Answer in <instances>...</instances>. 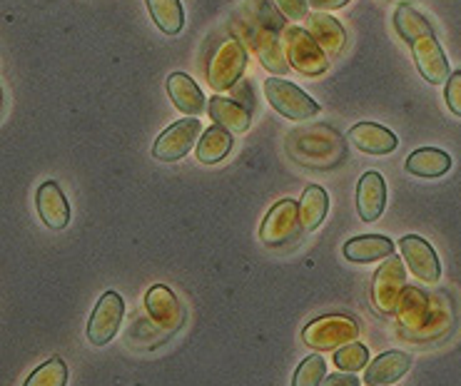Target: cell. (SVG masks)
<instances>
[{
  "mask_svg": "<svg viewBox=\"0 0 461 386\" xmlns=\"http://www.w3.org/2000/svg\"><path fill=\"white\" fill-rule=\"evenodd\" d=\"M397 319L402 329L411 334L414 339H431L447 332L451 317L449 310L439 304V301L429 297L427 292L417 290V287H407L399 301Z\"/></svg>",
  "mask_w": 461,
  "mask_h": 386,
  "instance_id": "cell-1",
  "label": "cell"
},
{
  "mask_svg": "<svg viewBox=\"0 0 461 386\" xmlns=\"http://www.w3.org/2000/svg\"><path fill=\"white\" fill-rule=\"evenodd\" d=\"M357 337H359V324L344 314H324L312 319L302 329V342L314 352H337L344 344L357 342Z\"/></svg>",
  "mask_w": 461,
  "mask_h": 386,
  "instance_id": "cell-2",
  "label": "cell"
},
{
  "mask_svg": "<svg viewBox=\"0 0 461 386\" xmlns=\"http://www.w3.org/2000/svg\"><path fill=\"white\" fill-rule=\"evenodd\" d=\"M302 217H300V202L297 200H279L277 204H272L262 227H259V239L262 245L269 249L287 247L292 242H297L302 235Z\"/></svg>",
  "mask_w": 461,
  "mask_h": 386,
  "instance_id": "cell-3",
  "label": "cell"
},
{
  "mask_svg": "<svg viewBox=\"0 0 461 386\" xmlns=\"http://www.w3.org/2000/svg\"><path fill=\"white\" fill-rule=\"evenodd\" d=\"M285 53L290 65L300 76L317 77L327 73L330 67V55L324 53L322 45L314 40V35L304 28H287L285 31Z\"/></svg>",
  "mask_w": 461,
  "mask_h": 386,
  "instance_id": "cell-4",
  "label": "cell"
},
{
  "mask_svg": "<svg viewBox=\"0 0 461 386\" xmlns=\"http://www.w3.org/2000/svg\"><path fill=\"white\" fill-rule=\"evenodd\" d=\"M262 90H265V97H267L272 110L279 112L282 118L294 120V122L297 120L314 118L322 110V105L314 103L304 90H300L290 80H282V77H269V80H265Z\"/></svg>",
  "mask_w": 461,
  "mask_h": 386,
  "instance_id": "cell-5",
  "label": "cell"
},
{
  "mask_svg": "<svg viewBox=\"0 0 461 386\" xmlns=\"http://www.w3.org/2000/svg\"><path fill=\"white\" fill-rule=\"evenodd\" d=\"M247 67V50L242 48L240 40L230 38L220 45L212 55V60L207 63V83L215 93L222 90H232L235 83H240V77Z\"/></svg>",
  "mask_w": 461,
  "mask_h": 386,
  "instance_id": "cell-6",
  "label": "cell"
},
{
  "mask_svg": "<svg viewBox=\"0 0 461 386\" xmlns=\"http://www.w3.org/2000/svg\"><path fill=\"white\" fill-rule=\"evenodd\" d=\"M407 290V269L404 262L397 257H386L382 267L376 269L375 284H372V301L375 307L386 317L397 314L402 294Z\"/></svg>",
  "mask_w": 461,
  "mask_h": 386,
  "instance_id": "cell-7",
  "label": "cell"
},
{
  "mask_svg": "<svg viewBox=\"0 0 461 386\" xmlns=\"http://www.w3.org/2000/svg\"><path fill=\"white\" fill-rule=\"evenodd\" d=\"M203 122L200 118H185L172 122L162 135H158L152 145V157L158 162H177L183 160L187 152L193 150L194 142H200Z\"/></svg>",
  "mask_w": 461,
  "mask_h": 386,
  "instance_id": "cell-8",
  "label": "cell"
},
{
  "mask_svg": "<svg viewBox=\"0 0 461 386\" xmlns=\"http://www.w3.org/2000/svg\"><path fill=\"white\" fill-rule=\"evenodd\" d=\"M125 317V301L118 292H105L97 307L90 314L87 322V342L93 346H105L115 339V334L120 329V322Z\"/></svg>",
  "mask_w": 461,
  "mask_h": 386,
  "instance_id": "cell-9",
  "label": "cell"
},
{
  "mask_svg": "<svg viewBox=\"0 0 461 386\" xmlns=\"http://www.w3.org/2000/svg\"><path fill=\"white\" fill-rule=\"evenodd\" d=\"M399 249H402V257L407 262L409 272L419 279V282H427L434 284L441 277V262L437 257V252L431 247L424 237L419 235H407L399 239Z\"/></svg>",
  "mask_w": 461,
  "mask_h": 386,
  "instance_id": "cell-10",
  "label": "cell"
},
{
  "mask_svg": "<svg viewBox=\"0 0 461 386\" xmlns=\"http://www.w3.org/2000/svg\"><path fill=\"white\" fill-rule=\"evenodd\" d=\"M145 310H148L150 319L160 327L162 332L175 334L183 329V304L175 297V292H172L170 287H165V284H155V287H150L148 294H145Z\"/></svg>",
  "mask_w": 461,
  "mask_h": 386,
  "instance_id": "cell-11",
  "label": "cell"
},
{
  "mask_svg": "<svg viewBox=\"0 0 461 386\" xmlns=\"http://www.w3.org/2000/svg\"><path fill=\"white\" fill-rule=\"evenodd\" d=\"M411 55H414L417 70L429 85H441V83L449 80V63H447V55L441 50V45L434 32L424 35V38H417L411 43Z\"/></svg>",
  "mask_w": 461,
  "mask_h": 386,
  "instance_id": "cell-12",
  "label": "cell"
},
{
  "mask_svg": "<svg viewBox=\"0 0 461 386\" xmlns=\"http://www.w3.org/2000/svg\"><path fill=\"white\" fill-rule=\"evenodd\" d=\"M35 207H38V215L45 222V227H50L55 232H60L70 222V204L65 200L60 184L55 180H45L38 193H35Z\"/></svg>",
  "mask_w": 461,
  "mask_h": 386,
  "instance_id": "cell-13",
  "label": "cell"
},
{
  "mask_svg": "<svg viewBox=\"0 0 461 386\" xmlns=\"http://www.w3.org/2000/svg\"><path fill=\"white\" fill-rule=\"evenodd\" d=\"M386 204V184L379 172L369 170L357 184V212L362 222H376Z\"/></svg>",
  "mask_w": 461,
  "mask_h": 386,
  "instance_id": "cell-14",
  "label": "cell"
},
{
  "mask_svg": "<svg viewBox=\"0 0 461 386\" xmlns=\"http://www.w3.org/2000/svg\"><path fill=\"white\" fill-rule=\"evenodd\" d=\"M411 366V356L407 352H384L379 355L375 362H369L365 369V384L366 386H389L394 384L397 379L407 374Z\"/></svg>",
  "mask_w": 461,
  "mask_h": 386,
  "instance_id": "cell-15",
  "label": "cell"
},
{
  "mask_svg": "<svg viewBox=\"0 0 461 386\" xmlns=\"http://www.w3.org/2000/svg\"><path fill=\"white\" fill-rule=\"evenodd\" d=\"M349 139L366 155H392L399 145L397 135L376 122H357L349 130Z\"/></svg>",
  "mask_w": 461,
  "mask_h": 386,
  "instance_id": "cell-16",
  "label": "cell"
},
{
  "mask_svg": "<svg viewBox=\"0 0 461 386\" xmlns=\"http://www.w3.org/2000/svg\"><path fill=\"white\" fill-rule=\"evenodd\" d=\"M167 95H170L172 105L190 115V118H200V112L204 110V95L203 90L197 87L193 77L185 76V73H172L167 77Z\"/></svg>",
  "mask_w": 461,
  "mask_h": 386,
  "instance_id": "cell-17",
  "label": "cell"
},
{
  "mask_svg": "<svg viewBox=\"0 0 461 386\" xmlns=\"http://www.w3.org/2000/svg\"><path fill=\"white\" fill-rule=\"evenodd\" d=\"M342 255L357 265H369L376 259H386L394 255V242L384 235H359L344 242Z\"/></svg>",
  "mask_w": 461,
  "mask_h": 386,
  "instance_id": "cell-18",
  "label": "cell"
},
{
  "mask_svg": "<svg viewBox=\"0 0 461 386\" xmlns=\"http://www.w3.org/2000/svg\"><path fill=\"white\" fill-rule=\"evenodd\" d=\"M207 112L210 118L217 125H222L230 132H245L252 122V110L242 105L240 100H232V97H220L215 95L212 100H207Z\"/></svg>",
  "mask_w": 461,
  "mask_h": 386,
  "instance_id": "cell-19",
  "label": "cell"
},
{
  "mask_svg": "<svg viewBox=\"0 0 461 386\" xmlns=\"http://www.w3.org/2000/svg\"><path fill=\"white\" fill-rule=\"evenodd\" d=\"M277 32L275 28H265V25H258V32L252 38V45H255V53L259 55L262 65L277 73V76H285L290 70L292 65L287 60V53H285V45L279 43Z\"/></svg>",
  "mask_w": 461,
  "mask_h": 386,
  "instance_id": "cell-20",
  "label": "cell"
},
{
  "mask_svg": "<svg viewBox=\"0 0 461 386\" xmlns=\"http://www.w3.org/2000/svg\"><path fill=\"white\" fill-rule=\"evenodd\" d=\"M404 167L414 177L434 180V177H441V175H447L451 170V157L444 150H437V148H419V150L409 155Z\"/></svg>",
  "mask_w": 461,
  "mask_h": 386,
  "instance_id": "cell-21",
  "label": "cell"
},
{
  "mask_svg": "<svg viewBox=\"0 0 461 386\" xmlns=\"http://www.w3.org/2000/svg\"><path fill=\"white\" fill-rule=\"evenodd\" d=\"M307 31L314 35V40L322 45V50L327 55H337L342 53L344 45H347V31L342 28V22L334 21L332 15L327 13H314L310 15V28Z\"/></svg>",
  "mask_w": 461,
  "mask_h": 386,
  "instance_id": "cell-22",
  "label": "cell"
},
{
  "mask_svg": "<svg viewBox=\"0 0 461 386\" xmlns=\"http://www.w3.org/2000/svg\"><path fill=\"white\" fill-rule=\"evenodd\" d=\"M232 145H235L232 132L215 122L212 128L204 130L203 138L197 142V162L217 165V162H222L232 152Z\"/></svg>",
  "mask_w": 461,
  "mask_h": 386,
  "instance_id": "cell-23",
  "label": "cell"
},
{
  "mask_svg": "<svg viewBox=\"0 0 461 386\" xmlns=\"http://www.w3.org/2000/svg\"><path fill=\"white\" fill-rule=\"evenodd\" d=\"M330 212V197L324 193V187L320 184H310L300 200V217L304 232H314L317 227L322 225L324 217Z\"/></svg>",
  "mask_w": 461,
  "mask_h": 386,
  "instance_id": "cell-24",
  "label": "cell"
},
{
  "mask_svg": "<svg viewBox=\"0 0 461 386\" xmlns=\"http://www.w3.org/2000/svg\"><path fill=\"white\" fill-rule=\"evenodd\" d=\"M152 22L165 35H177L185 28V11L180 0H145Z\"/></svg>",
  "mask_w": 461,
  "mask_h": 386,
  "instance_id": "cell-25",
  "label": "cell"
},
{
  "mask_svg": "<svg viewBox=\"0 0 461 386\" xmlns=\"http://www.w3.org/2000/svg\"><path fill=\"white\" fill-rule=\"evenodd\" d=\"M394 25H397V32L409 45L414 43L417 38H424V35H431V32H434L431 31L429 21H427L414 5H409V3H402L397 8V13H394Z\"/></svg>",
  "mask_w": 461,
  "mask_h": 386,
  "instance_id": "cell-26",
  "label": "cell"
},
{
  "mask_svg": "<svg viewBox=\"0 0 461 386\" xmlns=\"http://www.w3.org/2000/svg\"><path fill=\"white\" fill-rule=\"evenodd\" d=\"M68 384V366L60 356L48 359L45 364H41L32 372L23 386H65Z\"/></svg>",
  "mask_w": 461,
  "mask_h": 386,
  "instance_id": "cell-27",
  "label": "cell"
},
{
  "mask_svg": "<svg viewBox=\"0 0 461 386\" xmlns=\"http://www.w3.org/2000/svg\"><path fill=\"white\" fill-rule=\"evenodd\" d=\"M334 364H337V369H342V372L357 374L359 369H366V364H369V349L359 342L344 344L342 349L334 352Z\"/></svg>",
  "mask_w": 461,
  "mask_h": 386,
  "instance_id": "cell-28",
  "label": "cell"
},
{
  "mask_svg": "<svg viewBox=\"0 0 461 386\" xmlns=\"http://www.w3.org/2000/svg\"><path fill=\"white\" fill-rule=\"evenodd\" d=\"M327 379V362L320 355L307 356L292 376V386H322Z\"/></svg>",
  "mask_w": 461,
  "mask_h": 386,
  "instance_id": "cell-29",
  "label": "cell"
},
{
  "mask_svg": "<svg viewBox=\"0 0 461 386\" xmlns=\"http://www.w3.org/2000/svg\"><path fill=\"white\" fill-rule=\"evenodd\" d=\"M444 100H447V108L456 115V118H461V70H456V73H451L449 80L444 83Z\"/></svg>",
  "mask_w": 461,
  "mask_h": 386,
  "instance_id": "cell-30",
  "label": "cell"
},
{
  "mask_svg": "<svg viewBox=\"0 0 461 386\" xmlns=\"http://www.w3.org/2000/svg\"><path fill=\"white\" fill-rule=\"evenodd\" d=\"M277 8L290 21H304L307 18V8H310V0H277Z\"/></svg>",
  "mask_w": 461,
  "mask_h": 386,
  "instance_id": "cell-31",
  "label": "cell"
},
{
  "mask_svg": "<svg viewBox=\"0 0 461 386\" xmlns=\"http://www.w3.org/2000/svg\"><path fill=\"white\" fill-rule=\"evenodd\" d=\"M362 382L357 379V376H352L349 372L347 374H332V376H327L322 382V386H359Z\"/></svg>",
  "mask_w": 461,
  "mask_h": 386,
  "instance_id": "cell-32",
  "label": "cell"
},
{
  "mask_svg": "<svg viewBox=\"0 0 461 386\" xmlns=\"http://www.w3.org/2000/svg\"><path fill=\"white\" fill-rule=\"evenodd\" d=\"M349 0H310V5L314 8V11H339V8H344Z\"/></svg>",
  "mask_w": 461,
  "mask_h": 386,
  "instance_id": "cell-33",
  "label": "cell"
}]
</instances>
